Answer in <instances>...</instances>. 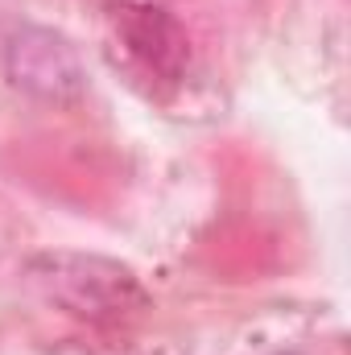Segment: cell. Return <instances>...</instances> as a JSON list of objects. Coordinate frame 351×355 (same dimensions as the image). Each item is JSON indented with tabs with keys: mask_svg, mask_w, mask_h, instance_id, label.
I'll return each instance as SVG.
<instances>
[{
	"mask_svg": "<svg viewBox=\"0 0 351 355\" xmlns=\"http://www.w3.org/2000/svg\"><path fill=\"white\" fill-rule=\"evenodd\" d=\"M108 17H112L116 42L124 46V54H128L149 79H157V83H178V79L186 75L190 42H186V29L178 25L166 8L120 0V4H108Z\"/></svg>",
	"mask_w": 351,
	"mask_h": 355,
	"instance_id": "3",
	"label": "cell"
},
{
	"mask_svg": "<svg viewBox=\"0 0 351 355\" xmlns=\"http://www.w3.org/2000/svg\"><path fill=\"white\" fill-rule=\"evenodd\" d=\"M4 75L17 91L50 107H71L87 95V67L79 50L46 25H17L4 37Z\"/></svg>",
	"mask_w": 351,
	"mask_h": 355,
	"instance_id": "2",
	"label": "cell"
},
{
	"mask_svg": "<svg viewBox=\"0 0 351 355\" xmlns=\"http://www.w3.org/2000/svg\"><path fill=\"white\" fill-rule=\"evenodd\" d=\"M25 281L42 302L91 327L128 322L149 306L132 268L95 252H37L25 261Z\"/></svg>",
	"mask_w": 351,
	"mask_h": 355,
	"instance_id": "1",
	"label": "cell"
}]
</instances>
